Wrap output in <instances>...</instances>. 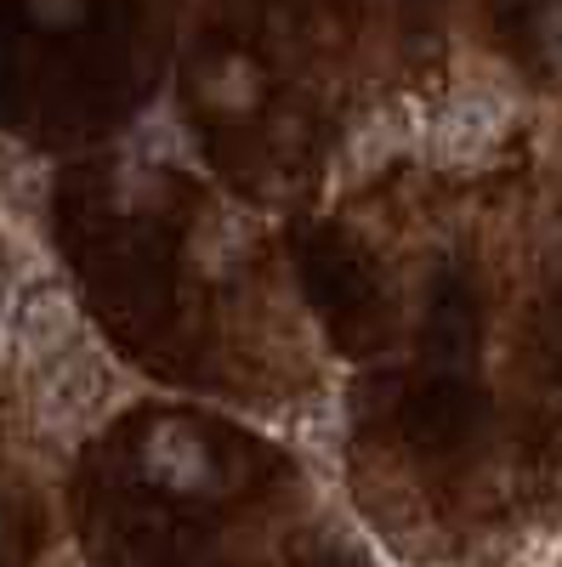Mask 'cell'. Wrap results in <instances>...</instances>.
<instances>
[{"label":"cell","mask_w":562,"mask_h":567,"mask_svg":"<svg viewBox=\"0 0 562 567\" xmlns=\"http://www.w3.org/2000/svg\"><path fill=\"white\" fill-rule=\"evenodd\" d=\"M415 142V109H381L369 114L352 142H347V176H369L375 165H387L392 154H403Z\"/></svg>","instance_id":"277c9868"},{"label":"cell","mask_w":562,"mask_h":567,"mask_svg":"<svg viewBox=\"0 0 562 567\" xmlns=\"http://www.w3.org/2000/svg\"><path fill=\"white\" fill-rule=\"evenodd\" d=\"M40 23H74L85 12V0H29Z\"/></svg>","instance_id":"30bf717a"},{"label":"cell","mask_w":562,"mask_h":567,"mask_svg":"<svg viewBox=\"0 0 562 567\" xmlns=\"http://www.w3.org/2000/svg\"><path fill=\"white\" fill-rule=\"evenodd\" d=\"M85 341V329H80V312L63 290H29L18 301V318H12V347H18V363L29 374H40L45 363H58L69 347Z\"/></svg>","instance_id":"7a4b0ae2"},{"label":"cell","mask_w":562,"mask_h":567,"mask_svg":"<svg viewBox=\"0 0 562 567\" xmlns=\"http://www.w3.org/2000/svg\"><path fill=\"white\" fill-rule=\"evenodd\" d=\"M0 352H7V323H0Z\"/></svg>","instance_id":"7c38bea8"},{"label":"cell","mask_w":562,"mask_h":567,"mask_svg":"<svg viewBox=\"0 0 562 567\" xmlns=\"http://www.w3.org/2000/svg\"><path fill=\"white\" fill-rule=\"evenodd\" d=\"M511 109L505 97H494V91H460V97H449V109L432 120V154L449 159V165H466V159H483L500 131H505Z\"/></svg>","instance_id":"3957f363"},{"label":"cell","mask_w":562,"mask_h":567,"mask_svg":"<svg viewBox=\"0 0 562 567\" xmlns=\"http://www.w3.org/2000/svg\"><path fill=\"white\" fill-rule=\"evenodd\" d=\"M505 567H551V556H511Z\"/></svg>","instance_id":"8fae6325"},{"label":"cell","mask_w":562,"mask_h":567,"mask_svg":"<svg viewBox=\"0 0 562 567\" xmlns=\"http://www.w3.org/2000/svg\"><path fill=\"white\" fill-rule=\"evenodd\" d=\"M205 91H211V103H222V109H251V103H256V74H251L245 58H227V63L205 80Z\"/></svg>","instance_id":"52a82bcc"},{"label":"cell","mask_w":562,"mask_h":567,"mask_svg":"<svg viewBox=\"0 0 562 567\" xmlns=\"http://www.w3.org/2000/svg\"><path fill=\"white\" fill-rule=\"evenodd\" d=\"M109 386H114V363H109V352L98 341L85 336L80 347H69L58 363H45L34 374V420H40V432H52V437L85 432V425L103 414Z\"/></svg>","instance_id":"6da1fadb"},{"label":"cell","mask_w":562,"mask_h":567,"mask_svg":"<svg viewBox=\"0 0 562 567\" xmlns=\"http://www.w3.org/2000/svg\"><path fill=\"white\" fill-rule=\"evenodd\" d=\"M341 432H347V409H341V398H336V392H324V398L302 403V409H296V420H290L296 449H302V454H313L318 465H336V460H341Z\"/></svg>","instance_id":"8992f818"},{"label":"cell","mask_w":562,"mask_h":567,"mask_svg":"<svg viewBox=\"0 0 562 567\" xmlns=\"http://www.w3.org/2000/svg\"><path fill=\"white\" fill-rule=\"evenodd\" d=\"M540 45H545L551 63H562V0L540 12Z\"/></svg>","instance_id":"9c48e42d"},{"label":"cell","mask_w":562,"mask_h":567,"mask_svg":"<svg viewBox=\"0 0 562 567\" xmlns=\"http://www.w3.org/2000/svg\"><path fill=\"white\" fill-rule=\"evenodd\" d=\"M149 471H154L160 483H171V488H200L211 477L200 437L187 432V425H176V420L154 425V437H149Z\"/></svg>","instance_id":"5b68a950"},{"label":"cell","mask_w":562,"mask_h":567,"mask_svg":"<svg viewBox=\"0 0 562 567\" xmlns=\"http://www.w3.org/2000/svg\"><path fill=\"white\" fill-rule=\"evenodd\" d=\"M136 142H143L149 159H187V131L176 125L171 109H154V114L143 120V131H136Z\"/></svg>","instance_id":"ba28073f"}]
</instances>
